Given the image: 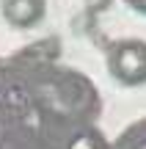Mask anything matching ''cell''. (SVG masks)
Returning <instances> with one entry per match:
<instances>
[{"label":"cell","mask_w":146,"mask_h":149,"mask_svg":"<svg viewBox=\"0 0 146 149\" xmlns=\"http://www.w3.org/2000/svg\"><path fill=\"white\" fill-rule=\"evenodd\" d=\"M108 72L121 86L146 83V42L143 39H121L108 53Z\"/></svg>","instance_id":"1"},{"label":"cell","mask_w":146,"mask_h":149,"mask_svg":"<svg viewBox=\"0 0 146 149\" xmlns=\"http://www.w3.org/2000/svg\"><path fill=\"white\" fill-rule=\"evenodd\" d=\"M44 0H3V19L11 28H33L44 19Z\"/></svg>","instance_id":"2"},{"label":"cell","mask_w":146,"mask_h":149,"mask_svg":"<svg viewBox=\"0 0 146 149\" xmlns=\"http://www.w3.org/2000/svg\"><path fill=\"white\" fill-rule=\"evenodd\" d=\"M69 149H108V141L97 130H83L69 141Z\"/></svg>","instance_id":"3"},{"label":"cell","mask_w":146,"mask_h":149,"mask_svg":"<svg viewBox=\"0 0 146 149\" xmlns=\"http://www.w3.org/2000/svg\"><path fill=\"white\" fill-rule=\"evenodd\" d=\"M25 105H28L25 88H19V86H8L6 94H3V108H6V111H22Z\"/></svg>","instance_id":"4"},{"label":"cell","mask_w":146,"mask_h":149,"mask_svg":"<svg viewBox=\"0 0 146 149\" xmlns=\"http://www.w3.org/2000/svg\"><path fill=\"white\" fill-rule=\"evenodd\" d=\"M110 3H113V0H86V8L94 11V14H99V11H108Z\"/></svg>","instance_id":"5"},{"label":"cell","mask_w":146,"mask_h":149,"mask_svg":"<svg viewBox=\"0 0 146 149\" xmlns=\"http://www.w3.org/2000/svg\"><path fill=\"white\" fill-rule=\"evenodd\" d=\"M127 6H130L132 11H138V14H143L146 17V0H124Z\"/></svg>","instance_id":"6"}]
</instances>
